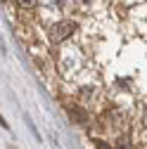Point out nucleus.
<instances>
[{
    "label": "nucleus",
    "instance_id": "f03ea898",
    "mask_svg": "<svg viewBox=\"0 0 147 149\" xmlns=\"http://www.w3.org/2000/svg\"><path fill=\"white\" fill-rule=\"evenodd\" d=\"M36 3H38V0H19V5H22L24 10H29V7H33Z\"/></svg>",
    "mask_w": 147,
    "mask_h": 149
},
{
    "label": "nucleus",
    "instance_id": "20e7f679",
    "mask_svg": "<svg viewBox=\"0 0 147 149\" xmlns=\"http://www.w3.org/2000/svg\"><path fill=\"white\" fill-rule=\"evenodd\" d=\"M97 149H109V147H107L104 142H97Z\"/></svg>",
    "mask_w": 147,
    "mask_h": 149
},
{
    "label": "nucleus",
    "instance_id": "39448f33",
    "mask_svg": "<svg viewBox=\"0 0 147 149\" xmlns=\"http://www.w3.org/2000/svg\"><path fill=\"white\" fill-rule=\"evenodd\" d=\"M0 123H3V125H7V123H5V121H3V116H0Z\"/></svg>",
    "mask_w": 147,
    "mask_h": 149
},
{
    "label": "nucleus",
    "instance_id": "f257e3e1",
    "mask_svg": "<svg viewBox=\"0 0 147 149\" xmlns=\"http://www.w3.org/2000/svg\"><path fill=\"white\" fill-rule=\"evenodd\" d=\"M74 33V22H60L57 26H52L50 29V40L52 43H62L64 38H69V36Z\"/></svg>",
    "mask_w": 147,
    "mask_h": 149
},
{
    "label": "nucleus",
    "instance_id": "7ed1b4c3",
    "mask_svg": "<svg viewBox=\"0 0 147 149\" xmlns=\"http://www.w3.org/2000/svg\"><path fill=\"white\" fill-rule=\"evenodd\" d=\"M119 149H128V140H126V137L119 140Z\"/></svg>",
    "mask_w": 147,
    "mask_h": 149
}]
</instances>
